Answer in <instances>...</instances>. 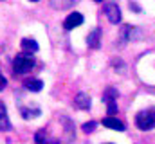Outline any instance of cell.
I'll return each mask as SVG.
<instances>
[{
	"label": "cell",
	"mask_w": 155,
	"mask_h": 144,
	"mask_svg": "<svg viewBox=\"0 0 155 144\" xmlns=\"http://www.w3.org/2000/svg\"><path fill=\"white\" fill-rule=\"evenodd\" d=\"M35 67V58L33 54L29 52H22V54H16V58L13 60V70L15 74H25Z\"/></svg>",
	"instance_id": "obj_1"
},
{
	"label": "cell",
	"mask_w": 155,
	"mask_h": 144,
	"mask_svg": "<svg viewBox=\"0 0 155 144\" xmlns=\"http://www.w3.org/2000/svg\"><path fill=\"white\" fill-rule=\"evenodd\" d=\"M135 124L139 130L146 132V130H153L155 128V108L150 110H143L135 115Z\"/></svg>",
	"instance_id": "obj_2"
},
{
	"label": "cell",
	"mask_w": 155,
	"mask_h": 144,
	"mask_svg": "<svg viewBox=\"0 0 155 144\" xmlns=\"http://www.w3.org/2000/svg\"><path fill=\"white\" fill-rule=\"evenodd\" d=\"M103 11H105V15H107V18H108L110 24H119L121 22V9H119L117 4H114V2L105 4L103 5Z\"/></svg>",
	"instance_id": "obj_3"
},
{
	"label": "cell",
	"mask_w": 155,
	"mask_h": 144,
	"mask_svg": "<svg viewBox=\"0 0 155 144\" xmlns=\"http://www.w3.org/2000/svg\"><path fill=\"white\" fill-rule=\"evenodd\" d=\"M83 24V15L81 13H71L67 18H65V22H63V27H65V31H72V29H76Z\"/></svg>",
	"instance_id": "obj_4"
},
{
	"label": "cell",
	"mask_w": 155,
	"mask_h": 144,
	"mask_svg": "<svg viewBox=\"0 0 155 144\" xmlns=\"http://www.w3.org/2000/svg\"><path fill=\"white\" fill-rule=\"evenodd\" d=\"M35 142L36 144H60L58 139H52L45 130H38L36 135H35Z\"/></svg>",
	"instance_id": "obj_5"
},
{
	"label": "cell",
	"mask_w": 155,
	"mask_h": 144,
	"mask_svg": "<svg viewBox=\"0 0 155 144\" xmlns=\"http://www.w3.org/2000/svg\"><path fill=\"white\" fill-rule=\"evenodd\" d=\"M139 33H137V27H132V25H124L121 29V40L123 41H130V40H137L139 38Z\"/></svg>",
	"instance_id": "obj_6"
},
{
	"label": "cell",
	"mask_w": 155,
	"mask_h": 144,
	"mask_svg": "<svg viewBox=\"0 0 155 144\" xmlns=\"http://www.w3.org/2000/svg\"><path fill=\"white\" fill-rule=\"evenodd\" d=\"M103 126H107V128H110V130H117V132H123V130H124V124H123L117 117H112V115H108V117L103 119Z\"/></svg>",
	"instance_id": "obj_7"
},
{
	"label": "cell",
	"mask_w": 155,
	"mask_h": 144,
	"mask_svg": "<svg viewBox=\"0 0 155 144\" xmlns=\"http://www.w3.org/2000/svg\"><path fill=\"white\" fill-rule=\"evenodd\" d=\"M7 130H11V123H9V117H7L5 105L0 101V132H7Z\"/></svg>",
	"instance_id": "obj_8"
},
{
	"label": "cell",
	"mask_w": 155,
	"mask_h": 144,
	"mask_svg": "<svg viewBox=\"0 0 155 144\" xmlns=\"http://www.w3.org/2000/svg\"><path fill=\"white\" fill-rule=\"evenodd\" d=\"M74 105L76 108H81V110H88L90 108V97L83 92H79L76 97H74Z\"/></svg>",
	"instance_id": "obj_9"
},
{
	"label": "cell",
	"mask_w": 155,
	"mask_h": 144,
	"mask_svg": "<svg viewBox=\"0 0 155 144\" xmlns=\"http://www.w3.org/2000/svg\"><path fill=\"white\" fill-rule=\"evenodd\" d=\"M99 40H101V31L99 29H94L88 38H87V45L90 47V49H97L99 47Z\"/></svg>",
	"instance_id": "obj_10"
},
{
	"label": "cell",
	"mask_w": 155,
	"mask_h": 144,
	"mask_svg": "<svg viewBox=\"0 0 155 144\" xmlns=\"http://www.w3.org/2000/svg\"><path fill=\"white\" fill-rule=\"evenodd\" d=\"M22 49L31 54V52H36V51H38V43H36V40H33V38H24V40H22Z\"/></svg>",
	"instance_id": "obj_11"
},
{
	"label": "cell",
	"mask_w": 155,
	"mask_h": 144,
	"mask_svg": "<svg viewBox=\"0 0 155 144\" xmlns=\"http://www.w3.org/2000/svg\"><path fill=\"white\" fill-rule=\"evenodd\" d=\"M25 87H27V90H31V92H40L41 87H43V81H41V79H33V81H29Z\"/></svg>",
	"instance_id": "obj_12"
},
{
	"label": "cell",
	"mask_w": 155,
	"mask_h": 144,
	"mask_svg": "<svg viewBox=\"0 0 155 144\" xmlns=\"http://www.w3.org/2000/svg\"><path fill=\"white\" fill-rule=\"evenodd\" d=\"M51 5L56 7V9H65V7H71L72 5V0H69V2H52Z\"/></svg>",
	"instance_id": "obj_13"
},
{
	"label": "cell",
	"mask_w": 155,
	"mask_h": 144,
	"mask_svg": "<svg viewBox=\"0 0 155 144\" xmlns=\"http://www.w3.org/2000/svg\"><path fill=\"white\" fill-rule=\"evenodd\" d=\"M97 126V123H94V121H90V123H85L83 124V132L85 133H90V132H94V128Z\"/></svg>",
	"instance_id": "obj_14"
},
{
	"label": "cell",
	"mask_w": 155,
	"mask_h": 144,
	"mask_svg": "<svg viewBox=\"0 0 155 144\" xmlns=\"http://www.w3.org/2000/svg\"><path fill=\"white\" fill-rule=\"evenodd\" d=\"M130 9H132V11H135V13H141V5H139V4H135V2H130Z\"/></svg>",
	"instance_id": "obj_15"
},
{
	"label": "cell",
	"mask_w": 155,
	"mask_h": 144,
	"mask_svg": "<svg viewBox=\"0 0 155 144\" xmlns=\"http://www.w3.org/2000/svg\"><path fill=\"white\" fill-rule=\"evenodd\" d=\"M5 85H7V79H5L4 76H0V92L5 88Z\"/></svg>",
	"instance_id": "obj_16"
}]
</instances>
